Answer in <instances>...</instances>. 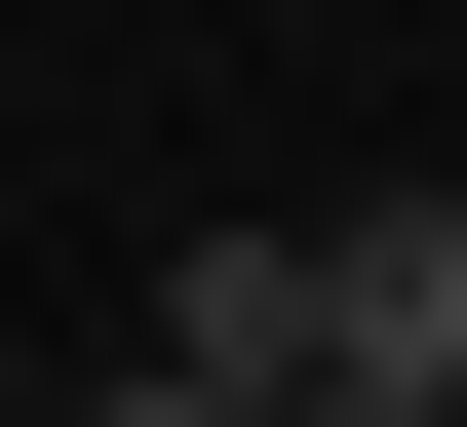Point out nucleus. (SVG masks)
<instances>
[{
	"label": "nucleus",
	"instance_id": "nucleus-1",
	"mask_svg": "<svg viewBox=\"0 0 467 427\" xmlns=\"http://www.w3.org/2000/svg\"><path fill=\"white\" fill-rule=\"evenodd\" d=\"M312 389H467V195H350L312 233Z\"/></svg>",
	"mask_w": 467,
	"mask_h": 427
},
{
	"label": "nucleus",
	"instance_id": "nucleus-2",
	"mask_svg": "<svg viewBox=\"0 0 467 427\" xmlns=\"http://www.w3.org/2000/svg\"><path fill=\"white\" fill-rule=\"evenodd\" d=\"M78 427H273V389H195V350H156V389H78Z\"/></svg>",
	"mask_w": 467,
	"mask_h": 427
},
{
	"label": "nucleus",
	"instance_id": "nucleus-3",
	"mask_svg": "<svg viewBox=\"0 0 467 427\" xmlns=\"http://www.w3.org/2000/svg\"><path fill=\"white\" fill-rule=\"evenodd\" d=\"M273 427H467V389H273Z\"/></svg>",
	"mask_w": 467,
	"mask_h": 427
}]
</instances>
